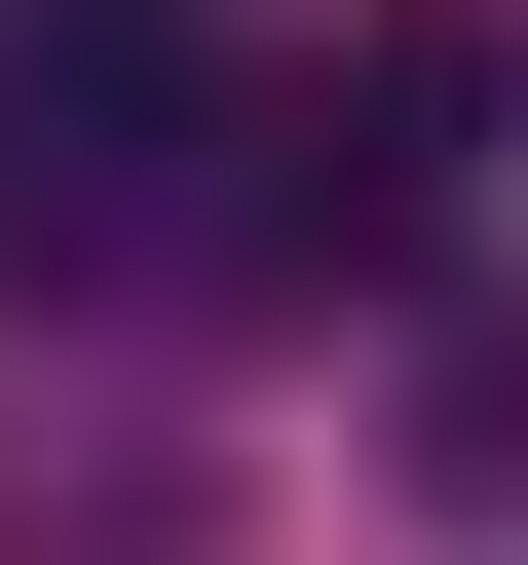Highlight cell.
<instances>
[{
    "mask_svg": "<svg viewBox=\"0 0 528 565\" xmlns=\"http://www.w3.org/2000/svg\"><path fill=\"white\" fill-rule=\"evenodd\" d=\"M415 189H453V39L378 0V39L303 76V151H264V226H303V264H415Z\"/></svg>",
    "mask_w": 528,
    "mask_h": 565,
    "instance_id": "1",
    "label": "cell"
},
{
    "mask_svg": "<svg viewBox=\"0 0 528 565\" xmlns=\"http://www.w3.org/2000/svg\"><path fill=\"white\" fill-rule=\"evenodd\" d=\"M415 490H453V527H528V302H453V340H415Z\"/></svg>",
    "mask_w": 528,
    "mask_h": 565,
    "instance_id": "2",
    "label": "cell"
},
{
    "mask_svg": "<svg viewBox=\"0 0 528 565\" xmlns=\"http://www.w3.org/2000/svg\"><path fill=\"white\" fill-rule=\"evenodd\" d=\"M0 565H189V490H0Z\"/></svg>",
    "mask_w": 528,
    "mask_h": 565,
    "instance_id": "3",
    "label": "cell"
}]
</instances>
